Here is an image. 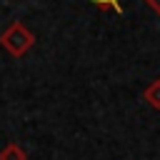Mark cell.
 <instances>
[{"mask_svg":"<svg viewBox=\"0 0 160 160\" xmlns=\"http://www.w3.org/2000/svg\"><path fill=\"white\" fill-rule=\"evenodd\" d=\"M32 45H35V35H32L20 20L10 22V25L2 30V35H0V48H2L5 52H10L12 58H22Z\"/></svg>","mask_w":160,"mask_h":160,"instance_id":"obj_1","label":"cell"},{"mask_svg":"<svg viewBox=\"0 0 160 160\" xmlns=\"http://www.w3.org/2000/svg\"><path fill=\"white\" fill-rule=\"evenodd\" d=\"M142 100H145V102H148L152 110H160V80H152V82L145 88Z\"/></svg>","mask_w":160,"mask_h":160,"instance_id":"obj_2","label":"cell"},{"mask_svg":"<svg viewBox=\"0 0 160 160\" xmlns=\"http://www.w3.org/2000/svg\"><path fill=\"white\" fill-rule=\"evenodd\" d=\"M0 160H28V152L18 145V142H10L0 150Z\"/></svg>","mask_w":160,"mask_h":160,"instance_id":"obj_3","label":"cell"},{"mask_svg":"<svg viewBox=\"0 0 160 160\" xmlns=\"http://www.w3.org/2000/svg\"><path fill=\"white\" fill-rule=\"evenodd\" d=\"M92 5H98L100 10H115V12H122L120 8V0H90Z\"/></svg>","mask_w":160,"mask_h":160,"instance_id":"obj_4","label":"cell"},{"mask_svg":"<svg viewBox=\"0 0 160 160\" xmlns=\"http://www.w3.org/2000/svg\"><path fill=\"white\" fill-rule=\"evenodd\" d=\"M142 2H145V5L155 12V15H160V0H142Z\"/></svg>","mask_w":160,"mask_h":160,"instance_id":"obj_5","label":"cell"}]
</instances>
